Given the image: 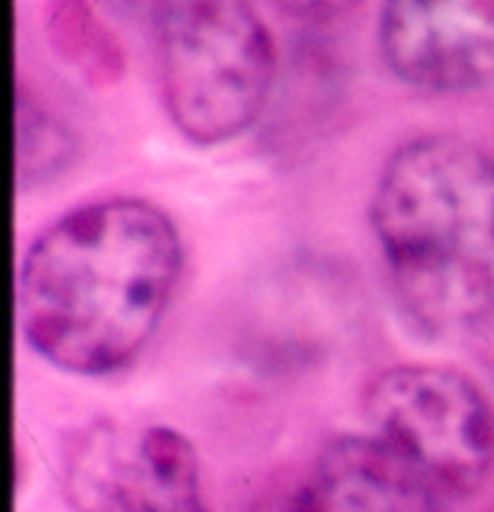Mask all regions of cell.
<instances>
[{
  "instance_id": "cell-6",
  "label": "cell",
  "mask_w": 494,
  "mask_h": 512,
  "mask_svg": "<svg viewBox=\"0 0 494 512\" xmlns=\"http://www.w3.org/2000/svg\"><path fill=\"white\" fill-rule=\"evenodd\" d=\"M380 52L422 91L464 94L494 85V0H383Z\"/></svg>"
},
{
  "instance_id": "cell-4",
  "label": "cell",
  "mask_w": 494,
  "mask_h": 512,
  "mask_svg": "<svg viewBox=\"0 0 494 512\" xmlns=\"http://www.w3.org/2000/svg\"><path fill=\"white\" fill-rule=\"evenodd\" d=\"M374 434L404 455L443 497H464L494 470V404L464 374L395 365L365 389Z\"/></svg>"
},
{
  "instance_id": "cell-10",
  "label": "cell",
  "mask_w": 494,
  "mask_h": 512,
  "mask_svg": "<svg viewBox=\"0 0 494 512\" xmlns=\"http://www.w3.org/2000/svg\"><path fill=\"white\" fill-rule=\"evenodd\" d=\"M275 4L290 16L317 22V19H332V16L353 10L359 0H275Z\"/></svg>"
},
{
  "instance_id": "cell-9",
  "label": "cell",
  "mask_w": 494,
  "mask_h": 512,
  "mask_svg": "<svg viewBox=\"0 0 494 512\" xmlns=\"http://www.w3.org/2000/svg\"><path fill=\"white\" fill-rule=\"evenodd\" d=\"M67 151L64 130L58 121L25 91L19 88V175L34 178L40 169H52Z\"/></svg>"
},
{
  "instance_id": "cell-8",
  "label": "cell",
  "mask_w": 494,
  "mask_h": 512,
  "mask_svg": "<svg viewBox=\"0 0 494 512\" xmlns=\"http://www.w3.org/2000/svg\"><path fill=\"white\" fill-rule=\"evenodd\" d=\"M46 28L58 55L88 82L109 85L121 76V46L88 0H52Z\"/></svg>"
},
{
  "instance_id": "cell-7",
  "label": "cell",
  "mask_w": 494,
  "mask_h": 512,
  "mask_svg": "<svg viewBox=\"0 0 494 512\" xmlns=\"http://www.w3.org/2000/svg\"><path fill=\"white\" fill-rule=\"evenodd\" d=\"M440 491L377 434L326 443L287 512H440Z\"/></svg>"
},
{
  "instance_id": "cell-3",
  "label": "cell",
  "mask_w": 494,
  "mask_h": 512,
  "mask_svg": "<svg viewBox=\"0 0 494 512\" xmlns=\"http://www.w3.org/2000/svg\"><path fill=\"white\" fill-rule=\"evenodd\" d=\"M163 103L196 145L229 142L257 121L275 46L251 0H154Z\"/></svg>"
},
{
  "instance_id": "cell-2",
  "label": "cell",
  "mask_w": 494,
  "mask_h": 512,
  "mask_svg": "<svg viewBox=\"0 0 494 512\" xmlns=\"http://www.w3.org/2000/svg\"><path fill=\"white\" fill-rule=\"evenodd\" d=\"M371 223L401 314L428 338L494 320V160L455 136H422L383 166Z\"/></svg>"
},
{
  "instance_id": "cell-1",
  "label": "cell",
  "mask_w": 494,
  "mask_h": 512,
  "mask_svg": "<svg viewBox=\"0 0 494 512\" xmlns=\"http://www.w3.org/2000/svg\"><path fill=\"white\" fill-rule=\"evenodd\" d=\"M181 272V238L151 202L115 196L73 208L19 272L25 341L70 374H112L157 332Z\"/></svg>"
},
{
  "instance_id": "cell-5",
  "label": "cell",
  "mask_w": 494,
  "mask_h": 512,
  "mask_svg": "<svg viewBox=\"0 0 494 512\" xmlns=\"http://www.w3.org/2000/svg\"><path fill=\"white\" fill-rule=\"evenodd\" d=\"M67 491L82 512H211L190 440L163 425L103 422L79 434Z\"/></svg>"
}]
</instances>
